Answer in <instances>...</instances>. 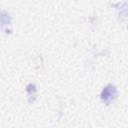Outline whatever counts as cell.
I'll use <instances>...</instances> for the list:
<instances>
[{
    "instance_id": "6da1fadb",
    "label": "cell",
    "mask_w": 128,
    "mask_h": 128,
    "mask_svg": "<svg viewBox=\"0 0 128 128\" xmlns=\"http://www.w3.org/2000/svg\"><path fill=\"white\" fill-rule=\"evenodd\" d=\"M117 97V89L114 85L109 84L107 85L101 93V101L107 105H110L114 102V100Z\"/></svg>"
},
{
    "instance_id": "7a4b0ae2",
    "label": "cell",
    "mask_w": 128,
    "mask_h": 128,
    "mask_svg": "<svg viewBox=\"0 0 128 128\" xmlns=\"http://www.w3.org/2000/svg\"><path fill=\"white\" fill-rule=\"evenodd\" d=\"M0 30L6 34L11 33V17L5 11L0 12Z\"/></svg>"
}]
</instances>
